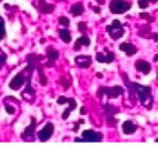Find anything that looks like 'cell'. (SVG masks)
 Returning <instances> with one entry per match:
<instances>
[{
  "mask_svg": "<svg viewBox=\"0 0 158 152\" xmlns=\"http://www.w3.org/2000/svg\"><path fill=\"white\" fill-rule=\"evenodd\" d=\"M123 77H125L126 84L129 88V95H132V99H134V97L136 96L141 101V104L144 105L147 109H150L151 105H152V101H154V98H152V95H151V89L149 87L141 85V84H137V83H131L129 84L126 75H123Z\"/></svg>",
  "mask_w": 158,
  "mask_h": 152,
  "instance_id": "1",
  "label": "cell"
},
{
  "mask_svg": "<svg viewBox=\"0 0 158 152\" xmlns=\"http://www.w3.org/2000/svg\"><path fill=\"white\" fill-rule=\"evenodd\" d=\"M132 4L125 0H111L110 2V12L113 14H123L131 9Z\"/></svg>",
  "mask_w": 158,
  "mask_h": 152,
  "instance_id": "2",
  "label": "cell"
},
{
  "mask_svg": "<svg viewBox=\"0 0 158 152\" xmlns=\"http://www.w3.org/2000/svg\"><path fill=\"white\" fill-rule=\"evenodd\" d=\"M106 31L110 34V37L112 39H114V40L121 38L123 36V34H125V29L123 28L120 21H118V20H114L112 22V24L106 27Z\"/></svg>",
  "mask_w": 158,
  "mask_h": 152,
  "instance_id": "3",
  "label": "cell"
},
{
  "mask_svg": "<svg viewBox=\"0 0 158 152\" xmlns=\"http://www.w3.org/2000/svg\"><path fill=\"white\" fill-rule=\"evenodd\" d=\"M123 88L119 87V85H115L113 88H107V87H101L99 90H98V97H101L102 95L107 96V98H117L119 96L123 95Z\"/></svg>",
  "mask_w": 158,
  "mask_h": 152,
  "instance_id": "4",
  "label": "cell"
},
{
  "mask_svg": "<svg viewBox=\"0 0 158 152\" xmlns=\"http://www.w3.org/2000/svg\"><path fill=\"white\" fill-rule=\"evenodd\" d=\"M68 101V104H69V106H68V109L62 113V119L64 120H66V119H68V117H69L70 112H73L75 109V107H76V100L74 99V98H67V97H64V96H60L59 98L57 99V103L59 105H62L65 104V103H67Z\"/></svg>",
  "mask_w": 158,
  "mask_h": 152,
  "instance_id": "5",
  "label": "cell"
},
{
  "mask_svg": "<svg viewBox=\"0 0 158 152\" xmlns=\"http://www.w3.org/2000/svg\"><path fill=\"white\" fill-rule=\"evenodd\" d=\"M53 130H54L53 123L48 122V123L43 127V129L38 133V138H40V142H46L48 139L51 138V136H52V134H53Z\"/></svg>",
  "mask_w": 158,
  "mask_h": 152,
  "instance_id": "6",
  "label": "cell"
},
{
  "mask_svg": "<svg viewBox=\"0 0 158 152\" xmlns=\"http://www.w3.org/2000/svg\"><path fill=\"white\" fill-rule=\"evenodd\" d=\"M24 81H26V77H24V70H23V72L16 74L13 78H12V81H10V83H9V88H10L12 90L18 91L19 89L24 84Z\"/></svg>",
  "mask_w": 158,
  "mask_h": 152,
  "instance_id": "7",
  "label": "cell"
},
{
  "mask_svg": "<svg viewBox=\"0 0 158 152\" xmlns=\"http://www.w3.org/2000/svg\"><path fill=\"white\" fill-rule=\"evenodd\" d=\"M82 138L85 142H101L103 139V135L94 130H84L82 133Z\"/></svg>",
  "mask_w": 158,
  "mask_h": 152,
  "instance_id": "8",
  "label": "cell"
},
{
  "mask_svg": "<svg viewBox=\"0 0 158 152\" xmlns=\"http://www.w3.org/2000/svg\"><path fill=\"white\" fill-rule=\"evenodd\" d=\"M36 130V120L35 117H31V125L26 128L24 133L22 134V138L24 141H34V135Z\"/></svg>",
  "mask_w": 158,
  "mask_h": 152,
  "instance_id": "9",
  "label": "cell"
},
{
  "mask_svg": "<svg viewBox=\"0 0 158 152\" xmlns=\"http://www.w3.org/2000/svg\"><path fill=\"white\" fill-rule=\"evenodd\" d=\"M96 60L98 62H104V64H111L114 60V53L107 50V53L98 52L96 54Z\"/></svg>",
  "mask_w": 158,
  "mask_h": 152,
  "instance_id": "10",
  "label": "cell"
},
{
  "mask_svg": "<svg viewBox=\"0 0 158 152\" xmlns=\"http://www.w3.org/2000/svg\"><path fill=\"white\" fill-rule=\"evenodd\" d=\"M37 8L40 13L43 14H51L54 10V5L48 4L45 0H38V6Z\"/></svg>",
  "mask_w": 158,
  "mask_h": 152,
  "instance_id": "11",
  "label": "cell"
},
{
  "mask_svg": "<svg viewBox=\"0 0 158 152\" xmlns=\"http://www.w3.org/2000/svg\"><path fill=\"white\" fill-rule=\"evenodd\" d=\"M119 50H121L123 52L127 54L128 57H132L134 54L137 53V48L135 45H133L131 43H123L119 45Z\"/></svg>",
  "mask_w": 158,
  "mask_h": 152,
  "instance_id": "12",
  "label": "cell"
},
{
  "mask_svg": "<svg viewBox=\"0 0 158 152\" xmlns=\"http://www.w3.org/2000/svg\"><path fill=\"white\" fill-rule=\"evenodd\" d=\"M135 68L139 72L143 73V74H149L150 70H151V66H150L149 62H147L144 60H137L135 62Z\"/></svg>",
  "mask_w": 158,
  "mask_h": 152,
  "instance_id": "13",
  "label": "cell"
},
{
  "mask_svg": "<svg viewBox=\"0 0 158 152\" xmlns=\"http://www.w3.org/2000/svg\"><path fill=\"white\" fill-rule=\"evenodd\" d=\"M75 64L82 67V68H88L89 66L91 65V57L89 55H79L75 58Z\"/></svg>",
  "mask_w": 158,
  "mask_h": 152,
  "instance_id": "14",
  "label": "cell"
},
{
  "mask_svg": "<svg viewBox=\"0 0 158 152\" xmlns=\"http://www.w3.org/2000/svg\"><path fill=\"white\" fill-rule=\"evenodd\" d=\"M89 45H90V39H89L85 35H83V36H81V37L75 42L74 47L73 48H74V51H79L82 46H89Z\"/></svg>",
  "mask_w": 158,
  "mask_h": 152,
  "instance_id": "15",
  "label": "cell"
},
{
  "mask_svg": "<svg viewBox=\"0 0 158 152\" xmlns=\"http://www.w3.org/2000/svg\"><path fill=\"white\" fill-rule=\"evenodd\" d=\"M136 129H137V127H136L132 121H129V120H127V121H125L123 123V134H126V135L134 134V133L136 131Z\"/></svg>",
  "mask_w": 158,
  "mask_h": 152,
  "instance_id": "16",
  "label": "cell"
},
{
  "mask_svg": "<svg viewBox=\"0 0 158 152\" xmlns=\"http://www.w3.org/2000/svg\"><path fill=\"white\" fill-rule=\"evenodd\" d=\"M84 10V7H83V4L82 2H76L72 6V8H70V13L73 14L74 16H79L81 14L83 13Z\"/></svg>",
  "mask_w": 158,
  "mask_h": 152,
  "instance_id": "17",
  "label": "cell"
},
{
  "mask_svg": "<svg viewBox=\"0 0 158 152\" xmlns=\"http://www.w3.org/2000/svg\"><path fill=\"white\" fill-rule=\"evenodd\" d=\"M59 37L61 38V40L64 43H69L72 40V36H70V32L68 29H60L59 30Z\"/></svg>",
  "mask_w": 158,
  "mask_h": 152,
  "instance_id": "18",
  "label": "cell"
},
{
  "mask_svg": "<svg viewBox=\"0 0 158 152\" xmlns=\"http://www.w3.org/2000/svg\"><path fill=\"white\" fill-rule=\"evenodd\" d=\"M37 70H38V74H40V85H46L48 84V77L44 75V72H43V66L40 65V62H38V65H37Z\"/></svg>",
  "mask_w": 158,
  "mask_h": 152,
  "instance_id": "19",
  "label": "cell"
},
{
  "mask_svg": "<svg viewBox=\"0 0 158 152\" xmlns=\"http://www.w3.org/2000/svg\"><path fill=\"white\" fill-rule=\"evenodd\" d=\"M48 61H56L59 57V52H58L57 50H54L53 47H48Z\"/></svg>",
  "mask_w": 158,
  "mask_h": 152,
  "instance_id": "20",
  "label": "cell"
},
{
  "mask_svg": "<svg viewBox=\"0 0 158 152\" xmlns=\"http://www.w3.org/2000/svg\"><path fill=\"white\" fill-rule=\"evenodd\" d=\"M150 26L149 24H147V26H144L142 29H140V31H139V36H141V37H143V38H149V37H151V32H150Z\"/></svg>",
  "mask_w": 158,
  "mask_h": 152,
  "instance_id": "21",
  "label": "cell"
},
{
  "mask_svg": "<svg viewBox=\"0 0 158 152\" xmlns=\"http://www.w3.org/2000/svg\"><path fill=\"white\" fill-rule=\"evenodd\" d=\"M104 109H105V112L107 113V115H113V114H115L117 112H118V109L110 104L104 105Z\"/></svg>",
  "mask_w": 158,
  "mask_h": 152,
  "instance_id": "22",
  "label": "cell"
},
{
  "mask_svg": "<svg viewBox=\"0 0 158 152\" xmlns=\"http://www.w3.org/2000/svg\"><path fill=\"white\" fill-rule=\"evenodd\" d=\"M60 83H61V85L64 87V89H68L70 87V80H67L66 76H61L60 77Z\"/></svg>",
  "mask_w": 158,
  "mask_h": 152,
  "instance_id": "23",
  "label": "cell"
},
{
  "mask_svg": "<svg viewBox=\"0 0 158 152\" xmlns=\"http://www.w3.org/2000/svg\"><path fill=\"white\" fill-rule=\"evenodd\" d=\"M5 37V21L4 18L0 16V40Z\"/></svg>",
  "mask_w": 158,
  "mask_h": 152,
  "instance_id": "24",
  "label": "cell"
},
{
  "mask_svg": "<svg viewBox=\"0 0 158 152\" xmlns=\"http://www.w3.org/2000/svg\"><path fill=\"white\" fill-rule=\"evenodd\" d=\"M87 23L85 22H80L79 23V30L81 34H85L87 32Z\"/></svg>",
  "mask_w": 158,
  "mask_h": 152,
  "instance_id": "25",
  "label": "cell"
},
{
  "mask_svg": "<svg viewBox=\"0 0 158 152\" xmlns=\"http://www.w3.org/2000/svg\"><path fill=\"white\" fill-rule=\"evenodd\" d=\"M151 0H139V7L142 9H144L148 7V4H149Z\"/></svg>",
  "mask_w": 158,
  "mask_h": 152,
  "instance_id": "26",
  "label": "cell"
},
{
  "mask_svg": "<svg viewBox=\"0 0 158 152\" xmlns=\"http://www.w3.org/2000/svg\"><path fill=\"white\" fill-rule=\"evenodd\" d=\"M5 62H6V54L0 50V69L4 67Z\"/></svg>",
  "mask_w": 158,
  "mask_h": 152,
  "instance_id": "27",
  "label": "cell"
},
{
  "mask_svg": "<svg viewBox=\"0 0 158 152\" xmlns=\"http://www.w3.org/2000/svg\"><path fill=\"white\" fill-rule=\"evenodd\" d=\"M59 23L61 24V26H69V20L66 18V16H60L59 18Z\"/></svg>",
  "mask_w": 158,
  "mask_h": 152,
  "instance_id": "28",
  "label": "cell"
},
{
  "mask_svg": "<svg viewBox=\"0 0 158 152\" xmlns=\"http://www.w3.org/2000/svg\"><path fill=\"white\" fill-rule=\"evenodd\" d=\"M5 109H6V112H7L8 114H14V113H15V109H14L13 105L5 104Z\"/></svg>",
  "mask_w": 158,
  "mask_h": 152,
  "instance_id": "29",
  "label": "cell"
},
{
  "mask_svg": "<svg viewBox=\"0 0 158 152\" xmlns=\"http://www.w3.org/2000/svg\"><path fill=\"white\" fill-rule=\"evenodd\" d=\"M140 18H143V20H148V21H150V22L154 21V18H150V15L149 14H147V13H141Z\"/></svg>",
  "mask_w": 158,
  "mask_h": 152,
  "instance_id": "30",
  "label": "cell"
},
{
  "mask_svg": "<svg viewBox=\"0 0 158 152\" xmlns=\"http://www.w3.org/2000/svg\"><path fill=\"white\" fill-rule=\"evenodd\" d=\"M80 113L82 114V115H83V114H87V109H85V107H81V109H80Z\"/></svg>",
  "mask_w": 158,
  "mask_h": 152,
  "instance_id": "31",
  "label": "cell"
},
{
  "mask_svg": "<svg viewBox=\"0 0 158 152\" xmlns=\"http://www.w3.org/2000/svg\"><path fill=\"white\" fill-rule=\"evenodd\" d=\"M151 38L154 39V40H156V42H158V34H152V35H151Z\"/></svg>",
  "mask_w": 158,
  "mask_h": 152,
  "instance_id": "32",
  "label": "cell"
},
{
  "mask_svg": "<svg viewBox=\"0 0 158 152\" xmlns=\"http://www.w3.org/2000/svg\"><path fill=\"white\" fill-rule=\"evenodd\" d=\"M96 1H97V2H98L99 5H103V4H104V0H96Z\"/></svg>",
  "mask_w": 158,
  "mask_h": 152,
  "instance_id": "33",
  "label": "cell"
},
{
  "mask_svg": "<svg viewBox=\"0 0 158 152\" xmlns=\"http://www.w3.org/2000/svg\"><path fill=\"white\" fill-rule=\"evenodd\" d=\"M94 9H95V12H96V13H99V12H101V9L98 8V7H95Z\"/></svg>",
  "mask_w": 158,
  "mask_h": 152,
  "instance_id": "34",
  "label": "cell"
},
{
  "mask_svg": "<svg viewBox=\"0 0 158 152\" xmlns=\"http://www.w3.org/2000/svg\"><path fill=\"white\" fill-rule=\"evenodd\" d=\"M75 142H84L83 138L81 139V138H75Z\"/></svg>",
  "mask_w": 158,
  "mask_h": 152,
  "instance_id": "35",
  "label": "cell"
},
{
  "mask_svg": "<svg viewBox=\"0 0 158 152\" xmlns=\"http://www.w3.org/2000/svg\"><path fill=\"white\" fill-rule=\"evenodd\" d=\"M154 60L156 61V62H157L158 61V54H156V55H155V58H154Z\"/></svg>",
  "mask_w": 158,
  "mask_h": 152,
  "instance_id": "36",
  "label": "cell"
},
{
  "mask_svg": "<svg viewBox=\"0 0 158 152\" xmlns=\"http://www.w3.org/2000/svg\"><path fill=\"white\" fill-rule=\"evenodd\" d=\"M97 77H98V78H102V77H103V75L99 74V73H98V74H97Z\"/></svg>",
  "mask_w": 158,
  "mask_h": 152,
  "instance_id": "37",
  "label": "cell"
},
{
  "mask_svg": "<svg viewBox=\"0 0 158 152\" xmlns=\"http://www.w3.org/2000/svg\"><path fill=\"white\" fill-rule=\"evenodd\" d=\"M158 0H151V2H157Z\"/></svg>",
  "mask_w": 158,
  "mask_h": 152,
  "instance_id": "38",
  "label": "cell"
},
{
  "mask_svg": "<svg viewBox=\"0 0 158 152\" xmlns=\"http://www.w3.org/2000/svg\"><path fill=\"white\" fill-rule=\"evenodd\" d=\"M156 142H158V138H157V139H156Z\"/></svg>",
  "mask_w": 158,
  "mask_h": 152,
  "instance_id": "39",
  "label": "cell"
}]
</instances>
